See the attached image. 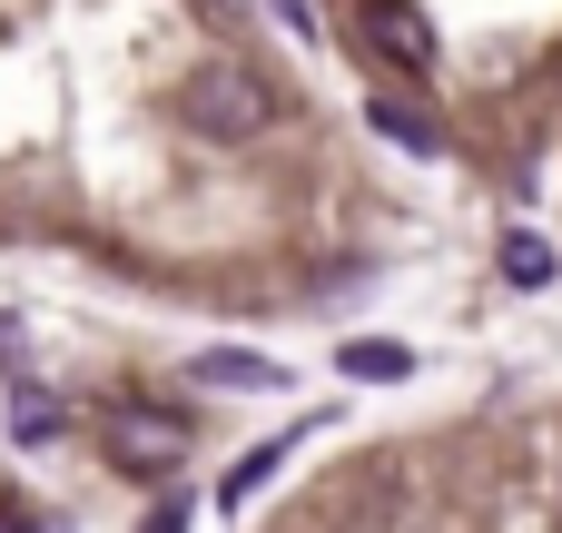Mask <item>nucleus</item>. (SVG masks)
I'll use <instances>...</instances> for the list:
<instances>
[{
	"label": "nucleus",
	"instance_id": "nucleus-1",
	"mask_svg": "<svg viewBox=\"0 0 562 533\" xmlns=\"http://www.w3.org/2000/svg\"><path fill=\"white\" fill-rule=\"evenodd\" d=\"M178 119H188L198 138H257V129L277 119V89H267L247 59H207V69L178 89Z\"/></svg>",
	"mask_w": 562,
	"mask_h": 533
},
{
	"label": "nucleus",
	"instance_id": "nucleus-2",
	"mask_svg": "<svg viewBox=\"0 0 562 533\" xmlns=\"http://www.w3.org/2000/svg\"><path fill=\"white\" fill-rule=\"evenodd\" d=\"M99 445L119 475H178L188 465V415H148V406H109L99 415Z\"/></svg>",
	"mask_w": 562,
	"mask_h": 533
},
{
	"label": "nucleus",
	"instance_id": "nucleus-7",
	"mask_svg": "<svg viewBox=\"0 0 562 533\" xmlns=\"http://www.w3.org/2000/svg\"><path fill=\"white\" fill-rule=\"evenodd\" d=\"M346 376H366V386H395V376H405V346H375V336H366V346H346Z\"/></svg>",
	"mask_w": 562,
	"mask_h": 533
},
{
	"label": "nucleus",
	"instance_id": "nucleus-5",
	"mask_svg": "<svg viewBox=\"0 0 562 533\" xmlns=\"http://www.w3.org/2000/svg\"><path fill=\"white\" fill-rule=\"evenodd\" d=\"M375 129H385L395 148H415V158H435V148H445V129H435L425 109H405V99H375Z\"/></svg>",
	"mask_w": 562,
	"mask_h": 533
},
{
	"label": "nucleus",
	"instance_id": "nucleus-6",
	"mask_svg": "<svg viewBox=\"0 0 562 533\" xmlns=\"http://www.w3.org/2000/svg\"><path fill=\"white\" fill-rule=\"evenodd\" d=\"M504 277H514V287H553V247H543L533 227H514V237H504Z\"/></svg>",
	"mask_w": 562,
	"mask_h": 533
},
{
	"label": "nucleus",
	"instance_id": "nucleus-3",
	"mask_svg": "<svg viewBox=\"0 0 562 533\" xmlns=\"http://www.w3.org/2000/svg\"><path fill=\"white\" fill-rule=\"evenodd\" d=\"M366 40L395 59V69H435V20L415 0H366Z\"/></svg>",
	"mask_w": 562,
	"mask_h": 533
},
{
	"label": "nucleus",
	"instance_id": "nucleus-4",
	"mask_svg": "<svg viewBox=\"0 0 562 533\" xmlns=\"http://www.w3.org/2000/svg\"><path fill=\"white\" fill-rule=\"evenodd\" d=\"M188 376H198V386H247V396H277V386H286V366H267V356H247V346H207Z\"/></svg>",
	"mask_w": 562,
	"mask_h": 533
},
{
	"label": "nucleus",
	"instance_id": "nucleus-8",
	"mask_svg": "<svg viewBox=\"0 0 562 533\" xmlns=\"http://www.w3.org/2000/svg\"><path fill=\"white\" fill-rule=\"evenodd\" d=\"M277 20H286L296 40H316V0H277Z\"/></svg>",
	"mask_w": 562,
	"mask_h": 533
}]
</instances>
